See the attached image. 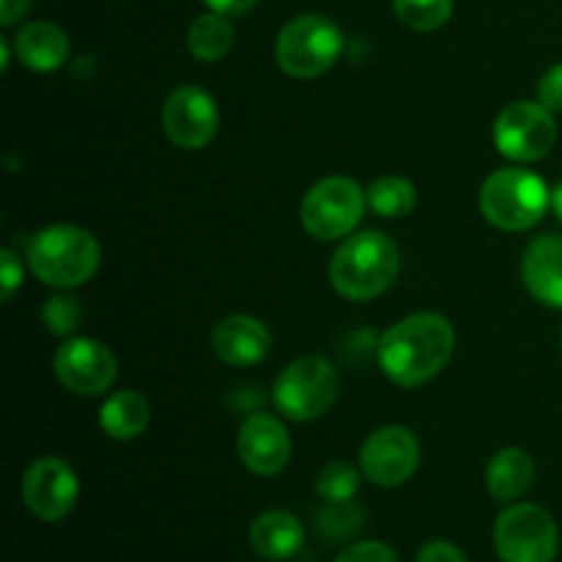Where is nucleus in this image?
Returning <instances> with one entry per match:
<instances>
[{
  "label": "nucleus",
  "instance_id": "nucleus-28",
  "mask_svg": "<svg viewBox=\"0 0 562 562\" xmlns=\"http://www.w3.org/2000/svg\"><path fill=\"white\" fill-rule=\"evenodd\" d=\"M538 102L552 113H562V64H554L538 82Z\"/></svg>",
  "mask_w": 562,
  "mask_h": 562
},
{
  "label": "nucleus",
  "instance_id": "nucleus-26",
  "mask_svg": "<svg viewBox=\"0 0 562 562\" xmlns=\"http://www.w3.org/2000/svg\"><path fill=\"white\" fill-rule=\"evenodd\" d=\"M335 562H401L398 554L382 541H360L351 543L344 554H338Z\"/></svg>",
  "mask_w": 562,
  "mask_h": 562
},
{
  "label": "nucleus",
  "instance_id": "nucleus-16",
  "mask_svg": "<svg viewBox=\"0 0 562 562\" xmlns=\"http://www.w3.org/2000/svg\"><path fill=\"white\" fill-rule=\"evenodd\" d=\"M521 283L532 300L562 311V236L543 234L521 256Z\"/></svg>",
  "mask_w": 562,
  "mask_h": 562
},
{
  "label": "nucleus",
  "instance_id": "nucleus-9",
  "mask_svg": "<svg viewBox=\"0 0 562 562\" xmlns=\"http://www.w3.org/2000/svg\"><path fill=\"white\" fill-rule=\"evenodd\" d=\"M558 143L552 110L541 102H514L494 121V146L514 162H538Z\"/></svg>",
  "mask_w": 562,
  "mask_h": 562
},
{
  "label": "nucleus",
  "instance_id": "nucleus-22",
  "mask_svg": "<svg viewBox=\"0 0 562 562\" xmlns=\"http://www.w3.org/2000/svg\"><path fill=\"white\" fill-rule=\"evenodd\" d=\"M368 209L384 220H401L415 212L417 190L404 176H379L366 190Z\"/></svg>",
  "mask_w": 562,
  "mask_h": 562
},
{
  "label": "nucleus",
  "instance_id": "nucleus-23",
  "mask_svg": "<svg viewBox=\"0 0 562 562\" xmlns=\"http://www.w3.org/2000/svg\"><path fill=\"white\" fill-rule=\"evenodd\" d=\"M360 477L362 470L351 467L349 461H329L316 475V492L327 503L349 505L355 494L360 492Z\"/></svg>",
  "mask_w": 562,
  "mask_h": 562
},
{
  "label": "nucleus",
  "instance_id": "nucleus-17",
  "mask_svg": "<svg viewBox=\"0 0 562 562\" xmlns=\"http://www.w3.org/2000/svg\"><path fill=\"white\" fill-rule=\"evenodd\" d=\"M14 53L31 71H55L69 60V36L55 22H27L16 31Z\"/></svg>",
  "mask_w": 562,
  "mask_h": 562
},
{
  "label": "nucleus",
  "instance_id": "nucleus-2",
  "mask_svg": "<svg viewBox=\"0 0 562 562\" xmlns=\"http://www.w3.org/2000/svg\"><path fill=\"white\" fill-rule=\"evenodd\" d=\"M401 256L395 241L382 231H360L340 241L329 261V283L344 300L368 302L395 283Z\"/></svg>",
  "mask_w": 562,
  "mask_h": 562
},
{
  "label": "nucleus",
  "instance_id": "nucleus-31",
  "mask_svg": "<svg viewBox=\"0 0 562 562\" xmlns=\"http://www.w3.org/2000/svg\"><path fill=\"white\" fill-rule=\"evenodd\" d=\"M31 3L33 0H0V22L3 25L20 22L27 14V9H31Z\"/></svg>",
  "mask_w": 562,
  "mask_h": 562
},
{
  "label": "nucleus",
  "instance_id": "nucleus-11",
  "mask_svg": "<svg viewBox=\"0 0 562 562\" xmlns=\"http://www.w3.org/2000/svg\"><path fill=\"white\" fill-rule=\"evenodd\" d=\"M420 467V442L406 426H382L362 442L360 470L373 486H404Z\"/></svg>",
  "mask_w": 562,
  "mask_h": 562
},
{
  "label": "nucleus",
  "instance_id": "nucleus-15",
  "mask_svg": "<svg viewBox=\"0 0 562 562\" xmlns=\"http://www.w3.org/2000/svg\"><path fill=\"white\" fill-rule=\"evenodd\" d=\"M212 349L225 366L250 368L269 355L272 333L258 318L236 313V316H225L212 329Z\"/></svg>",
  "mask_w": 562,
  "mask_h": 562
},
{
  "label": "nucleus",
  "instance_id": "nucleus-10",
  "mask_svg": "<svg viewBox=\"0 0 562 562\" xmlns=\"http://www.w3.org/2000/svg\"><path fill=\"white\" fill-rule=\"evenodd\" d=\"M162 130L176 148L201 151L220 132L217 102L198 86L176 88L162 104Z\"/></svg>",
  "mask_w": 562,
  "mask_h": 562
},
{
  "label": "nucleus",
  "instance_id": "nucleus-13",
  "mask_svg": "<svg viewBox=\"0 0 562 562\" xmlns=\"http://www.w3.org/2000/svg\"><path fill=\"white\" fill-rule=\"evenodd\" d=\"M53 368L60 387L82 395V398L108 393L113 387L115 376H119V362H115L113 351L93 338L66 340L55 351Z\"/></svg>",
  "mask_w": 562,
  "mask_h": 562
},
{
  "label": "nucleus",
  "instance_id": "nucleus-14",
  "mask_svg": "<svg viewBox=\"0 0 562 562\" xmlns=\"http://www.w3.org/2000/svg\"><path fill=\"white\" fill-rule=\"evenodd\" d=\"M236 453L252 475H280L291 461L289 428L269 412H256L241 423L239 437H236Z\"/></svg>",
  "mask_w": 562,
  "mask_h": 562
},
{
  "label": "nucleus",
  "instance_id": "nucleus-1",
  "mask_svg": "<svg viewBox=\"0 0 562 562\" xmlns=\"http://www.w3.org/2000/svg\"><path fill=\"white\" fill-rule=\"evenodd\" d=\"M453 349L456 333L448 318L439 313H412L382 335L376 357L390 382L415 390L448 368Z\"/></svg>",
  "mask_w": 562,
  "mask_h": 562
},
{
  "label": "nucleus",
  "instance_id": "nucleus-32",
  "mask_svg": "<svg viewBox=\"0 0 562 562\" xmlns=\"http://www.w3.org/2000/svg\"><path fill=\"white\" fill-rule=\"evenodd\" d=\"M552 209H554V214L562 220V181L552 190Z\"/></svg>",
  "mask_w": 562,
  "mask_h": 562
},
{
  "label": "nucleus",
  "instance_id": "nucleus-3",
  "mask_svg": "<svg viewBox=\"0 0 562 562\" xmlns=\"http://www.w3.org/2000/svg\"><path fill=\"white\" fill-rule=\"evenodd\" d=\"M99 241L80 225H49L36 231L25 245L31 272L53 289H77L99 269Z\"/></svg>",
  "mask_w": 562,
  "mask_h": 562
},
{
  "label": "nucleus",
  "instance_id": "nucleus-5",
  "mask_svg": "<svg viewBox=\"0 0 562 562\" xmlns=\"http://www.w3.org/2000/svg\"><path fill=\"white\" fill-rule=\"evenodd\" d=\"M344 31L324 14H300L285 22L278 33L274 58L278 66L294 80L322 77L344 55Z\"/></svg>",
  "mask_w": 562,
  "mask_h": 562
},
{
  "label": "nucleus",
  "instance_id": "nucleus-24",
  "mask_svg": "<svg viewBox=\"0 0 562 562\" xmlns=\"http://www.w3.org/2000/svg\"><path fill=\"white\" fill-rule=\"evenodd\" d=\"M395 16L412 31H437L453 14V0H393Z\"/></svg>",
  "mask_w": 562,
  "mask_h": 562
},
{
  "label": "nucleus",
  "instance_id": "nucleus-19",
  "mask_svg": "<svg viewBox=\"0 0 562 562\" xmlns=\"http://www.w3.org/2000/svg\"><path fill=\"white\" fill-rule=\"evenodd\" d=\"M532 483H536V461L527 450L505 448L488 461L486 488L497 503H514L525 497Z\"/></svg>",
  "mask_w": 562,
  "mask_h": 562
},
{
  "label": "nucleus",
  "instance_id": "nucleus-4",
  "mask_svg": "<svg viewBox=\"0 0 562 562\" xmlns=\"http://www.w3.org/2000/svg\"><path fill=\"white\" fill-rule=\"evenodd\" d=\"M552 206V192L547 181L527 168H499L483 181L481 214L499 231L532 228Z\"/></svg>",
  "mask_w": 562,
  "mask_h": 562
},
{
  "label": "nucleus",
  "instance_id": "nucleus-12",
  "mask_svg": "<svg viewBox=\"0 0 562 562\" xmlns=\"http://www.w3.org/2000/svg\"><path fill=\"white\" fill-rule=\"evenodd\" d=\"M80 481L75 470L58 456H42L22 475V503L36 519L60 521L75 510Z\"/></svg>",
  "mask_w": 562,
  "mask_h": 562
},
{
  "label": "nucleus",
  "instance_id": "nucleus-6",
  "mask_svg": "<svg viewBox=\"0 0 562 562\" xmlns=\"http://www.w3.org/2000/svg\"><path fill=\"white\" fill-rule=\"evenodd\" d=\"M340 393V376L327 357H300L274 382V406L294 423L327 415Z\"/></svg>",
  "mask_w": 562,
  "mask_h": 562
},
{
  "label": "nucleus",
  "instance_id": "nucleus-30",
  "mask_svg": "<svg viewBox=\"0 0 562 562\" xmlns=\"http://www.w3.org/2000/svg\"><path fill=\"white\" fill-rule=\"evenodd\" d=\"M209 5V11H217L225 16H241L258 3V0H203Z\"/></svg>",
  "mask_w": 562,
  "mask_h": 562
},
{
  "label": "nucleus",
  "instance_id": "nucleus-29",
  "mask_svg": "<svg viewBox=\"0 0 562 562\" xmlns=\"http://www.w3.org/2000/svg\"><path fill=\"white\" fill-rule=\"evenodd\" d=\"M417 562H467V554L450 541H431L420 549Z\"/></svg>",
  "mask_w": 562,
  "mask_h": 562
},
{
  "label": "nucleus",
  "instance_id": "nucleus-8",
  "mask_svg": "<svg viewBox=\"0 0 562 562\" xmlns=\"http://www.w3.org/2000/svg\"><path fill=\"white\" fill-rule=\"evenodd\" d=\"M494 549L499 562H554L558 525L541 505H510L494 525Z\"/></svg>",
  "mask_w": 562,
  "mask_h": 562
},
{
  "label": "nucleus",
  "instance_id": "nucleus-20",
  "mask_svg": "<svg viewBox=\"0 0 562 562\" xmlns=\"http://www.w3.org/2000/svg\"><path fill=\"white\" fill-rule=\"evenodd\" d=\"M151 423V404L137 390H119L110 395L99 412V426L110 439L130 442L137 439Z\"/></svg>",
  "mask_w": 562,
  "mask_h": 562
},
{
  "label": "nucleus",
  "instance_id": "nucleus-7",
  "mask_svg": "<svg viewBox=\"0 0 562 562\" xmlns=\"http://www.w3.org/2000/svg\"><path fill=\"white\" fill-rule=\"evenodd\" d=\"M368 209V195L349 176H329L305 192L300 206L302 228L318 241L351 236Z\"/></svg>",
  "mask_w": 562,
  "mask_h": 562
},
{
  "label": "nucleus",
  "instance_id": "nucleus-25",
  "mask_svg": "<svg viewBox=\"0 0 562 562\" xmlns=\"http://www.w3.org/2000/svg\"><path fill=\"white\" fill-rule=\"evenodd\" d=\"M42 322L44 327L53 335L64 338V335H71L82 322V305L75 300V296H49L42 307Z\"/></svg>",
  "mask_w": 562,
  "mask_h": 562
},
{
  "label": "nucleus",
  "instance_id": "nucleus-18",
  "mask_svg": "<svg viewBox=\"0 0 562 562\" xmlns=\"http://www.w3.org/2000/svg\"><path fill=\"white\" fill-rule=\"evenodd\" d=\"M250 543L258 558L289 560L305 547V527L289 510H267L252 521Z\"/></svg>",
  "mask_w": 562,
  "mask_h": 562
},
{
  "label": "nucleus",
  "instance_id": "nucleus-21",
  "mask_svg": "<svg viewBox=\"0 0 562 562\" xmlns=\"http://www.w3.org/2000/svg\"><path fill=\"white\" fill-rule=\"evenodd\" d=\"M236 31L231 20L217 11H206V14L195 16L187 33V44H190L192 58L203 60V64H217L225 55L234 49Z\"/></svg>",
  "mask_w": 562,
  "mask_h": 562
},
{
  "label": "nucleus",
  "instance_id": "nucleus-27",
  "mask_svg": "<svg viewBox=\"0 0 562 562\" xmlns=\"http://www.w3.org/2000/svg\"><path fill=\"white\" fill-rule=\"evenodd\" d=\"M20 285H22L20 258H16L14 250L3 247V250H0V296H3V302L14 300Z\"/></svg>",
  "mask_w": 562,
  "mask_h": 562
}]
</instances>
